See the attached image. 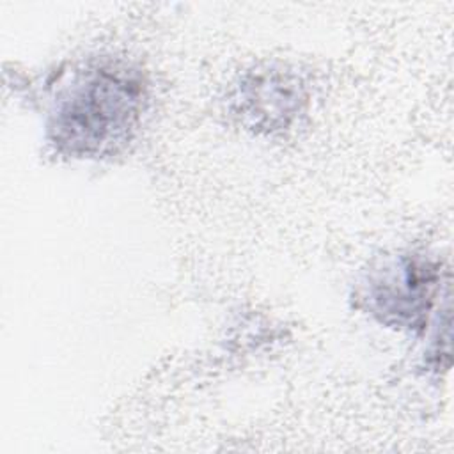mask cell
<instances>
[{
    "label": "cell",
    "mask_w": 454,
    "mask_h": 454,
    "mask_svg": "<svg viewBox=\"0 0 454 454\" xmlns=\"http://www.w3.org/2000/svg\"><path fill=\"white\" fill-rule=\"evenodd\" d=\"M144 101L145 85L135 71L98 67L59 103L50 124L51 140L69 154H101L129 138Z\"/></svg>",
    "instance_id": "obj_1"
},
{
    "label": "cell",
    "mask_w": 454,
    "mask_h": 454,
    "mask_svg": "<svg viewBox=\"0 0 454 454\" xmlns=\"http://www.w3.org/2000/svg\"><path fill=\"white\" fill-rule=\"evenodd\" d=\"M385 278L372 287L371 298L381 319H394L397 325L417 326L429 309L436 271L433 266L415 259H404Z\"/></svg>",
    "instance_id": "obj_2"
}]
</instances>
